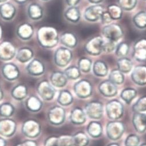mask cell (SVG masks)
Masks as SVG:
<instances>
[{"label":"cell","instance_id":"cell-13","mask_svg":"<svg viewBox=\"0 0 146 146\" xmlns=\"http://www.w3.org/2000/svg\"><path fill=\"white\" fill-rule=\"evenodd\" d=\"M1 74L4 78L9 82H13L18 79L20 75L19 67L14 63L7 62L1 67Z\"/></svg>","mask_w":146,"mask_h":146},{"label":"cell","instance_id":"cell-10","mask_svg":"<svg viewBox=\"0 0 146 146\" xmlns=\"http://www.w3.org/2000/svg\"><path fill=\"white\" fill-rule=\"evenodd\" d=\"M84 111L87 116L94 119H101L104 114L103 104L97 101H92L88 102L85 105Z\"/></svg>","mask_w":146,"mask_h":146},{"label":"cell","instance_id":"cell-47","mask_svg":"<svg viewBox=\"0 0 146 146\" xmlns=\"http://www.w3.org/2000/svg\"><path fill=\"white\" fill-rule=\"evenodd\" d=\"M140 143V137L135 134H131L125 139V146H138Z\"/></svg>","mask_w":146,"mask_h":146},{"label":"cell","instance_id":"cell-52","mask_svg":"<svg viewBox=\"0 0 146 146\" xmlns=\"http://www.w3.org/2000/svg\"><path fill=\"white\" fill-rule=\"evenodd\" d=\"M65 1L69 7H75L79 3L80 0H65Z\"/></svg>","mask_w":146,"mask_h":146},{"label":"cell","instance_id":"cell-63","mask_svg":"<svg viewBox=\"0 0 146 146\" xmlns=\"http://www.w3.org/2000/svg\"><path fill=\"white\" fill-rule=\"evenodd\" d=\"M145 12H146V9H145Z\"/></svg>","mask_w":146,"mask_h":146},{"label":"cell","instance_id":"cell-28","mask_svg":"<svg viewBox=\"0 0 146 146\" xmlns=\"http://www.w3.org/2000/svg\"><path fill=\"white\" fill-rule=\"evenodd\" d=\"M61 43L66 47L73 48L78 45V40L76 35L72 32H64L60 38Z\"/></svg>","mask_w":146,"mask_h":146},{"label":"cell","instance_id":"cell-61","mask_svg":"<svg viewBox=\"0 0 146 146\" xmlns=\"http://www.w3.org/2000/svg\"><path fill=\"white\" fill-rule=\"evenodd\" d=\"M42 1H48V0H42Z\"/></svg>","mask_w":146,"mask_h":146},{"label":"cell","instance_id":"cell-40","mask_svg":"<svg viewBox=\"0 0 146 146\" xmlns=\"http://www.w3.org/2000/svg\"><path fill=\"white\" fill-rule=\"evenodd\" d=\"M130 46L129 43L127 42H121L116 46L115 53L119 58L125 57L128 54Z\"/></svg>","mask_w":146,"mask_h":146},{"label":"cell","instance_id":"cell-32","mask_svg":"<svg viewBox=\"0 0 146 146\" xmlns=\"http://www.w3.org/2000/svg\"><path fill=\"white\" fill-rule=\"evenodd\" d=\"M64 15L68 21L73 23H77L81 17L80 11L76 6L69 7L65 11Z\"/></svg>","mask_w":146,"mask_h":146},{"label":"cell","instance_id":"cell-54","mask_svg":"<svg viewBox=\"0 0 146 146\" xmlns=\"http://www.w3.org/2000/svg\"><path fill=\"white\" fill-rule=\"evenodd\" d=\"M104 0H88V1L92 4H100Z\"/></svg>","mask_w":146,"mask_h":146},{"label":"cell","instance_id":"cell-36","mask_svg":"<svg viewBox=\"0 0 146 146\" xmlns=\"http://www.w3.org/2000/svg\"><path fill=\"white\" fill-rule=\"evenodd\" d=\"M15 113V107L10 102H4L0 105V117L11 118Z\"/></svg>","mask_w":146,"mask_h":146},{"label":"cell","instance_id":"cell-51","mask_svg":"<svg viewBox=\"0 0 146 146\" xmlns=\"http://www.w3.org/2000/svg\"><path fill=\"white\" fill-rule=\"evenodd\" d=\"M16 146H38V144L35 141L27 140L17 144Z\"/></svg>","mask_w":146,"mask_h":146},{"label":"cell","instance_id":"cell-22","mask_svg":"<svg viewBox=\"0 0 146 146\" xmlns=\"http://www.w3.org/2000/svg\"><path fill=\"white\" fill-rule=\"evenodd\" d=\"M16 15V8L11 3L5 2L0 4V17L5 21L13 20Z\"/></svg>","mask_w":146,"mask_h":146},{"label":"cell","instance_id":"cell-43","mask_svg":"<svg viewBox=\"0 0 146 146\" xmlns=\"http://www.w3.org/2000/svg\"><path fill=\"white\" fill-rule=\"evenodd\" d=\"M117 3L123 10L130 11L136 7L137 0H117Z\"/></svg>","mask_w":146,"mask_h":146},{"label":"cell","instance_id":"cell-49","mask_svg":"<svg viewBox=\"0 0 146 146\" xmlns=\"http://www.w3.org/2000/svg\"><path fill=\"white\" fill-rule=\"evenodd\" d=\"M44 146H59L58 136H50L48 137L44 141Z\"/></svg>","mask_w":146,"mask_h":146},{"label":"cell","instance_id":"cell-1","mask_svg":"<svg viewBox=\"0 0 146 146\" xmlns=\"http://www.w3.org/2000/svg\"><path fill=\"white\" fill-rule=\"evenodd\" d=\"M36 40L40 47L44 48H52L57 45L60 38L56 29L43 26L38 30Z\"/></svg>","mask_w":146,"mask_h":146},{"label":"cell","instance_id":"cell-35","mask_svg":"<svg viewBox=\"0 0 146 146\" xmlns=\"http://www.w3.org/2000/svg\"><path fill=\"white\" fill-rule=\"evenodd\" d=\"M72 136L74 146H87L90 143V139L84 132L79 131Z\"/></svg>","mask_w":146,"mask_h":146},{"label":"cell","instance_id":"cell-14","mask_svg":"<svg viewBox=\"0 0 146 146\" xmlns=\"http://www.w3.org/2000/svg\"><path fill=\"white\" fill-rule=\"evenodd\" d=\"M15 45L9 41H3L0 43V60L9 61L12 60L16 54Z\"/></svg>","mask_w":146,"mask_h":146},{"label":"cell","instance_id":"cell-18","mask_svg":"<svg viewBox=\"0 0 146 146\" xmlns=\"http://www.w3.org/2000/svg\"><path fill=\"white\" fill-rule=\"evenodd\" d=\"M43 106L42 101L35 95L27 96L24 101V106L30 112L36 113L40 111Z\"/></svg>","mask_w":146,"mask_h":146},{"label":"cell","instance_id":"cell-50","mask_svg":"<svg viewBox=\"0 0 146 146\" xmlns=\"http://www.w3.org/2000/svg\"><path fill=\"white\" fill-rule=\"evenodd\" d=\"M100 20H101V22L104 24H109L113 21L111 17H110L108 11H104L102 13Z\"/></svg>","mask_w":146,"mask_h":146},{"label":"cell","instance_id":"cell-55","mask_svg":"<svg viewBox=\"0 0 146 146\" xmlns=\"http://www.w3.org/2000/svg\"><path fill=\"white\" fill-rule=\"evenodd\" d=\"M4 97V92L3 91V88L1 87V85H0V101H2Z\"/></svg>","mask_w":146,"mask_h":146},{"label":"cell","instance_id":"cell-44","mask_svg":"<svg viewBox=\"0 0 146 146\" xmlns=\"http://www.w3.org/2000/svg\"><path fill=\"white\" fill-rule=\"evenodd\" d=\"M92 66V61L87 57H82L78 61V68L83 73H88Z\"/></svg>","mask_w":146,"mask_h":146},{"label":"cell","instance_id":"cell-37","mask_svg":"<svg viewBox=\"0 0 146 146\" xmlns=\"http://www.w3.org/2000/svg\"><path fill=\"white\" fill-rule=\"evenodd\" d=\"M132 21L137 29L141 30L146 29V12L142 11L137 13L133 17Z\"/></svg>","mask_w":146,"mask_h":146},{"label":"cell","instance_id":"cell-41","mask_svg":"<svg viewBox=\"0 0 146 146\" xmlns=\"http://www.w3.org/2000/svg\"><path fill=\"white\" fill-rule=\"evenodd\" d=\"M64 74L68 79L77 80L81 76V71L78 66H70L66 68Z\"/></svg>","mask_w":146,"mask_h":146},{"label":"cell","instance_id":"cell-33","mask_svg":"<svg viewBox=\"0 0 146 146\" xmlns=\"http://www.w3.org/2000/svg\"><path fill=\"white\" fill-rule=\"evenodd\" d=\"M74 101V97L72 94L68 90H62L60 91L57 102L62 106H67L72 104Z\"/></svg>","mask_w":146,"mask_h":146},{"label":"cell","instance_id":"cell-34","mask_svg":"<svg viewBox=\"0 0 146 146\" xmlns=\"http://www.w3.org/2000/svg\"><path fill=\"white\" fill-rule=\"evenodd\" d=\"M118 69L123 74H128L133 68V62L127 57L119 58L117 62Z\"/></svg>","mask_w":146,"mask_h":146},{"label":"cell","instance_id":"cell-20","mask_svg":"<svg viewBox=\"0 0 146 146\" xmlns=\"http://www.w3.org/2000/svg\"><path fill=\"white\" fill-rule=\"evenodd\" d=\"M34 29L31 24L29 23H22L17 26L16 35L19 38L23 40H29L33 36Z\"/></svg>","mask_w":146,"mask_h":146},{"label":"cell","instance_id":"cell-39","mask_svg":"<svg viewBox=\"0 0 146 146\" xmlns=\"http://www.w3.org/2000/svg\"><path fill=\"white\" fill-rule=\"evenodd\" d=\"M125 77L123 73L118 69L112 70L109 75V80L116 85H120L124 82Z\"/></svg>","mask_w":146,"mask_h":146},{"label":"cell","instance_id":"cell-23","mask_svg":"<svg viewBox=\"0 0 146 146\" xmlns=\"http://www.w3.org/2000/svg\"><path fill=\"white\" fill-rule=\"evenodd\" d=\"M11 94L16 101H21L27 98L29 95V88L26 84L19 83L15 86L11 90Z\"/></svg>","mask_w":146,"mask_h":146},{"label":"cell","instance_id":"cell-59","mask_svg":"<svg viewBox=\"0 0 146 146\" xmlns=\"http://www.w3.org/2000/svg\"><path fill=\"white\" fill-rule=\"evenodd\" d=\"M8 0H0V3L2 4V3H5V2H7Z\"/></svg>","mask_w":146,"mask_h":146},{"label":"cell","instance_id":"cell-11","mask_svg":"<svg viewBox=\"0 0 146 146\" xmlns=\"http://www.w3.org/2000/svg\"><path fill=\"white\" fill-rule=\"evenodd\" d=\"M75 94L81 99H86L91 96L92 93V85L87 79H82L76 82L74 87Z\"/></svg>","mask_w":146,"mask_h":146},{"label":"cell","instance_id":"cell-9","mask_svg":"<svg viewBox=\"0 0 146 146\" xmlns=\"http://www.w3.org/2000/svg\"><path fill=\"white\" fill-rule=\"evenodd\" d=\"M104 39L100 36H96L90 39L84 45V50L89 54L98 56L103 52Z\"/></svg>","mask_w":146,"mask_h":146},{"label":"cell","instance_id":"cell-16","mask_svg":"<svg viewBox=\"0 0 146 146\" xmlns=\"http://www.w3.org/2000/svg\"><path fill=\"white\" fill-rule=\"evenodd\" d=\"M133 58L137 61H146V38H141L137 40L133 48Z\"/></svg>","mask_w":146,"mask_h":146},{"label":"cell","instance_id":"cell-53","mask_svg":"<svg viewBox=\"0 0 146 146\" xmlns=\"http://www.w3.org/2000/svg\"><path fill=\"white\" fill-rule=\"evenodd\" d=\"M0 146H7V140L2 136H0Z\"/></svg>","mask_w":146,"mask_h":146},{"label":"cell","instance_id":"cell-29","mask_svg":"<svg viewBox=\"0 0 146 146\" xmlns=\"http://www.w3.org/2000/svg\"><path fill=\"white\" fill-rule=\"evenodd\" d=\"M27 13L29 17L31 20H39L43 16V9L39 4L31 3L27 7Z\"/></svg>","mask_w":146,"mask_h":146},{"label":"cell","instance_id":"cell-31","mask_svg":"<svg viewBox=\"0 0 146 146\" xmlns=\"http://www.w3.org/2000/svg\"><path fill=\"white\" fill-rule=\"evenodd\" d=\"M87 132L91 137L98 138L103 133L102 125L98 121H91L87 125Z\"/></svg>","mask_w":146,"mask_h":146},{"label":"cell","instance_id":"cell-30","mask_svg":"<svg viewBox=\"0 0 146 146\" xmlns=\"http://www.w3.org/2000/svg\"><path fill=\"white\" fill-rule=\"evenodd\" d=\"M94 74L97 77H105L108 75L109 68L107 64L102 60L96 61L92 66Z\"/></svg>","mask_w":146,"mask_h":146},{"label":"cell","instance_id":"cell-6","mask_svg":"<svg viewBox=\"0 0 146 146\" xmlns=\"http://www.w3.org/2000/svg\"><path fill=\"white\" fill-rule=\"evenodd\" d=\"M124 124L120 121L113 120L109 122L106 125V135L111 140H117L122 136L125 132Z\"/></svg>","mask_w":146,"mask_h":146},{"label":"cell","instance_id":"cell-62","mask_svg":"<svg viewBox=\"0 0 146 146\" xmlns=\"http://www.w3.org/2000/svg\"><path fill=\"white\" fill-rule=\"evenodd\" d=\"M144 1H146V0H144Z\"/></svg>","mask_w":146,"mask_h":146},{"label":"cell","instance_id":"cell-45","mask_svg":"<svg viewBox=\"0 0 146 146\" xmlns=\"http://www.w3.org/2000/svg\"><path fill=\"white\" fill-rule=\"evenodd\" d=\"M134 112L142 113L146 111V96L140 98L132 106Z\"/></svg>","mask_w":146,"mask_h":146},{"label":"cell","instance_id":"cell-56","mask_svg":"<svg viewBox=\"0 0 146 146\" xmlns=\"http://www.w3.org/2000/svg\"><path fill=\"white\" fill-rule=\"evenodd\" d=\"M14 1L16 3H17V4H25L27 1V0H14Z\"/></svg>","mask_w":146,"mask_h":146},{"label":"cell","instance_id":"cell-42","mask_svg":"<svg viewBox=\"0 0 146 146\" xmlns=\"http://www.w3.org/2000/svg\"><path fill=\"white\" fill-rule=\"evenodd\" d=\"M123 9L118 5L111 4L108 7V12L112 20H119L123 16Z\"/></svg>","mask_w":146,"mask_h":146},{"label":"cell","instance_id":"cell-38","mask_svg":"<svg viewBox=\"0 0 146 146\" xmlns=\"http://www.w3.org/2000/svg\"><path fill=\"white\" fill-rule=\"evenodd\" d=\"M137 91L133 88H127L121 91L120 96L127 104L129 105L137 96Z\"/></svg>","mask_w":146,"mask_h":146},{"label":"cell","instance_id":"cell-15","mask_svg":"<svg viewBox=\"0 0 146 146\" xmlns=\"http://www.w3.org/2000/svg\"><path fill=\"white\" fill-rule=\"evenodd\" d=\"M27 74L31 76L38 77L42 76L45 72L44 64L38 58H33L26 68Z\"/></svg>","mask_w":146,"mask_h":146},{"label":"cell","instance_id":"cell-7","mask_svg":"<svg viewBox=\"0 0 146 146\" xmlns=\"http://www.w3.org/2000/svg\"><path fill=\"white\" fill-rule=\"evenodd\" d=\"M102 34L106 39L117 42L123 37L124 31L121 26L118 24L110 23L104 26L102 29Z\"/></svg>","mask_w":146,"mask_h":146},{"label":"cell","instance_id":"cell-12","mask_svg":"<svg viewBox=\"0 0 146 146\" xmlns=\"http://www.w3.org/2000/svg\"><path fill=\"white\" fill-rule=\"evenodd\" d=\"M17 123L11 118L0 119V135L5 137H12L16 133Z\"/></svg>","mask_w":146,"mask_h":146},{"label":"cell","instance_id":"cell-60","mask_svg":"<svg viewBox=\"0 0 146 146\" xmlns=\"http://www.w3.org/2000/svg\"><path fill=\"white\" fill-rule=\"evenodd\" d=\"M138 146H146V143H142V144H141L140 145H138Z\"/></svg>","mask_w":146,"mask_h":146},{"label":"cell","instance_id":"cell-25","mask_svg":"<svg viewBox=\"0 0 146 146\" xmlns=\"http://www.w3.org/2000/svg\"><path fill=\"white\" fill-rule=\"evenodd\" d=\"M132 124L135 129L138 133L145 132L146 131V114L135 112L132 117Z\"/></svg>","mask_w":146,"mask_h":146},{"label":"cell","instance_id":"cell-19","mask_svg":"<svg viewBox=\"0 0 146 146\" xmlns=\"http://www.w3.org/2000/svg\"><path fill=\"white\" fill-rule=\"evenodd\" d=\"M131 79L137 85L143 86L146 85V65H137L133 69Z\"/></svg>","mask_w":146,"mask_h":146},{"label":"cell","instance_id":"cell-26","mask_svg":"<svg viewBox=\"0 0 146 146\" xmlns=\"http://www.w3.org/2000/svg\"><path fill=\"white\" fill-rule=\"evenodd\" d=\"M34 53L30 47L24 46L19 48L16 52V58L21 63L30 62L34 57Z\"/></svg>","mask_w":146,"mask_h":146},{"label":"cell","instance_id":"cell-21","mask_svg":"<svg viewBox=\"0 0 146 146\" xmlns=\"http://www.w3.org/2000/svg\"><path fill=\"white\" fill-rule=\"evenodd\" d=\"M98 90L100 93L107 98H111L115 96L118 93V88L116 84L106 80L102 82L98 86Z\"/></svg>","mask_w":146,"mask_h":146},{"label":"cell","instance_id":"cell-2","mask_svg":"<svg viewBox=\"0 0 146 146\" xmlns=\"http://www.w3.org/2000/svg\"><path fill=\"white\" fill-rule=\"evenodd\" d=\"M22 133L28 138L35 139L39 136L42 132V127L38 121L34 118H29L23 123Z\"/></svg>","mask_w":146,"mask_h":146},{"label":"cell","instance_id":"cell-46","mask_svg":"<svg viewBox=\"0 0 146 146\" xmlns=\"http://www.w3.org/2000/svg\"><path fill=\"white\" fill-rule=\"evenodd\" d=\"M59 146H74V139L71 135H62L58 136Z\"/></svg>","mask_w":146,"mask_h":146},{"label":"cell","instance_id":"cell-8","mask_svg":"<svg viewBox=\"0 0 146 146\" xmlns=\"http://www.w3.org/2000/svg\"><path fill=\"white\" fill-rule=\"evenodd\" d=\"M106 111L108 117L112 120H117L124 115V105L119 101L113 100L106 105Z\"/></svg>","mask_w":146,"mask_h":146},{"label":"cell","instance_id":"cell-17","mask_svg":"<svg viewBox=\"0 0 146 146\" xmlns=\"http://www.w3.org/2000/svg\"><path fill=\"white\" fill-rule=\"evenodd\" d=\"M105 8L100 4H94L86 9L84 13V19L90 22H95L101 19Z\"/></svg>","mask_w":146,"mask_h":146},{"label":"cell","instance_id":"cell-24","mask_svg":"<svg viewBox=\"0 0 146 146\" xmlns=\"http://www.w3.org/2000/svg\"><path fill=\"white\" fill-rule=\"evenodd\" d=\"M70 123L75 125L83 124L87 119V115L85 111L80 108L76 107L73 109L69 115Z\"/></svg>","mask_w":146,"mask_h":146},{"label":"cell","instance_id":"cell-3","mask_svg":"<svg viewBox=\"0 0 146 146\" xmlns=\"http://www.w3.org/2000/svg\"><path fill=\"white\" fill-rule=\"evenodd\" d=\"M47 118L50 124L54 126L61 125L65 121V110L60 106H54L48 110Z\"/></svg>","mask_w":146,"mask_h":146},{"label":"cell","instance_id":"cell-27","mask_svg":"<svg viewBox=\"0 0 146 146\" xmlns=\"http://www.w3.org/2000/svg\"><path fill=\"white\" fill-rule=\"evenodd\" d=\"M68 81V79L64 72L61 71H54L50 76V83L56 87L62 88L65 87Z\"/></svg>","mask_w":146,"mask_h":146},{"label":"cell","instance_id":"cell-57","mask_svg":"<svg viewBox=\"0 0 146 146\" xmlns=\"http://www.w3.org/2000/svg\"><path fill=\"white\" fill-rule=\"evenodd\" d=\"M107 146H120L119 144L118 143H110L109 144H108Z\"/></svg>","mask_w":146,"mask_h":146},{"label":"cell","instance_id":"cell-5","mask_svg":"<svg viewBox=\"0 0 146 146\" xmlns=\"http://www.w3.org/2000/svg\"><path fill=\"white\" fill-rule=\"evenodd\" d=\"M73 53L69 48L60 47L56 50L54 54V64L61 68L66 66L71 61Z\"/></svg>","mask_w":146,"mask_h":146},{"label":"cell","instance_id":"cell-48","mask_svg":"<svg viewBox=\"0 0 146 146\" xmlns=\"http://www.w3.org/2000/svg\"><path fill=\"white\" fill-rule=\"evenodd\" d=\"M115 42L110 40H104L103 43V52L105 53H111L115 50L116 47Z\"/></svg>","mask_w":146,"mask_h":146},{"label":"cell","instance_id":"cell-58","mask_svg":"<svg viewBox=\"0 0 146 146\" xmlns=\"http://www.w3.org/2000/svg\"><path fill=\"white\" fill-rule=\"evenodd\" d=\"M2 36H3V30H2L1 26H0V40H1L2 38Z\"/></svg>","mask_w":146,"mask_h":146},{"label":"cell","instance_id":"cell-4","mask_svg":"<svg viewBox=\"0 0 146 146\" xmlns=\"http://www.w3.org/2000/svg\"><path fill=\"white\" fill-rule=\"evenodd\" d=\"M36 91L40 98L46 101H52L55 96L56 91L49 81L43 80L36 85Z\"/></svg>","mask_w":146,"mask_h":146}]
</instances>
